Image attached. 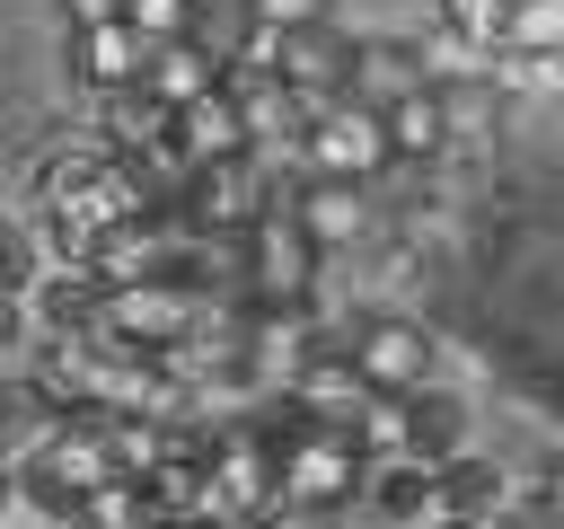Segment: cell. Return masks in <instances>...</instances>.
I'll return each mask as SVG.
<instances>
[{"instance_id":"obj_25","label":"cell","mask_w":564,"mask_h":529,"mask_svg":"<svg viewBox=\"0 0 564 529\" xmlns=\"http://www.w3.org/2000/svg\"><path fill=\"white\" fill-rule=\"evenodd\" d=\"M62 9V26H115L123 18V0H53Z\"/></svg>"},{"instance_id":"obj_8","label":"cell","mask_w":564,"mask_h":529,"mask_svg":"<svg viewBox=\"0 0 564 529\" xmlns=\"http://www.w3.org/2000/svg\"><path fill=\"white\" fill-rule=\"evenodd\" d=\"M26 309H35V335H97L106 326V282L88 264H44Z\"/></svg>"},{"instance_id":"obj_22","label":"cell","mask_w":564,"mask_h":529,"mask_svg":"<svg viewBox=\"0 0 564 529\" xmlns=\"http://www.w3.org/2000/svg\"><path fill=\"white\" fill-rule=\"evenodd\" d=\"M123 18H132L150 44H167V35H194V26H203V0H123Z\"/></svg>"},{"instance_id":"obj_17","label":"cell","mask_w":564,"mask_h":529,"mask_svg":"<svg viewBox=\"0 0 564 529\" xmlns=\"http://www.w3.org/2000/svg\"><path fill=\"white\" fill-rule=\"evenodd\" d=\"M405 450H414V458H432V467H441V458H458V450H467V406H458V397H423V388H414V432H405Z\"/></svg>"},{"instance_id":"obj_19","label":"cell","mask_w":564,"mask_h":529,"mask_svg":"<svg viewBox=\"0 0 564 529\" xmlns=\"http://www.w3.org/2000/svg\"><path fill=\"white\" fill-rule=\"evenodd\" d=\"M441 26H449L458 44L502 53V35H511V0H441Z\"/></svg>"},{"instance_id":"obj_2","label":"cell","mask_w":564,"mask_h":529,"mask_svg":"<svg viewBox=\"0 0 564 529\" xmlns=\"http://www.w3.org/2000/svg\"><path fill=\"white\" fill-rule=\"evenodd\" d=\"M291 150H300V176H352V185H370L379 168H397L388 115H379L370 97H335V106H317L308 132H300Z\"/></svg>"},{"instance_id":"obj_1","label":"cell","mask_w":564,"mask_h":529,"mask_svg":"<svg viewBox=\"0 0 564 529\" xmlns=\"http://www.w3.org/2000/svg\"><path fill=\"white\" fill-rule=\"evenodd\" d=\"M361 485H370V450L352 441V423H300L291 441H282V494H291V511H344V503H361Z\"/></svg>"},{"instance_id":"obj_14","label":"cell","mask_w":564,"mask_h":529,"mask_svg":"<svg viewBox=\"0 0 564 529\" xmlns=\"http://www.w3.org/2000/svg\"><path fill=\"white\" fill-rule=\"evenodd\" d=\"M167 106H185V97H203V88H220V53H203V35H167V44H150V71H141Z\"/></svg>"},{"instance_id":"obj_9","label":"cell","mask_w":564,"mask_h":529,"mask_svg":"<svg viewBox=\"0 0 564 529\" xmlns=\"http://www.w3.org/2000/svg\"><path fill=\"white\" fill-rule=\"evenodd\" d=\"M282 203L300 212V229H308L326 256H335V247H352V238L370 229V203H361V185H352V176H300Z\"/></svg>"},{"instance_id":"obj_15","label":"cell","mask_w":564,"mask_h":529,"mask_svg":"<svg viewBox=\"0 0 564 529\" xmlns=\"http://www.w3.org/2000/svg\"><path fill=\"white\" fill-rule=\"evenodd\" d=\"M388 115V141H397V159H432L441 141H449V97L423 79V88H405L397 106H379Z\"/></svg>"},{"instance_id":"obj_21","label":"cell","mask_w":564,"mask_h":529,"mask_svg":"<svg viewBox=\"0 0 564 529\" xmlns=\"http://www.w3.org/2000/svg\"><path fill=\"white\" fill-rule=\"evenodd\" d=\"M35 273H44V229H26V220H9L0 212V291H35Z\"/></svg>"},{"instance_id":"obj_20","label":"cell","mask_w":564,"mask_h":529,"mask_svg":"<svg viewBox=\"0 0 564 529\" xmlns=\"http://www.w3.org/2000/svg\"><path fill=\"white\" fill-rule=\"evenodd\" d=\"M502 53H564V0H511Z\"/></svg>"},{"instance_id":"obj_23","label":"cell","mask_w":564,"mask_h":529,"mask_svg":"<svg viewBox=\"0 0 564 529\" xmlns=\"http://www.w3.org/2000/svg\"><path fill=\"white\" fill-rule=\"evenodd\" d=\"M335 0H247V26H273V35H291V26H317Z\"/></svg>"},{"instance_id":"obj_29","label":"cell","mask_w":564,"mask_h":529,"mask_svg":"<svg viewBox=\"0 0 564 529\" xmlns=\"http://www.w3.org/2000/svg\"><path fill=\"white\" fill-rule=\"evenodd\" d=\"M264 529H273V520H264Z\"/></svg>"},{"instance_id":"obj_13","label":"cell","mask_w":564,"mask_h":529,"mask_svg":"<svg viewBox=\"0 0 564 529\" xmlns=\"http://www.w3.org/2000/svg\"><path fill=\"white\" fill-rule=\"evenodd\" d=\"M511 494H520V485H511L494 458H476V450L441 458V511H458V520H494ZM441 511H432V520H441Z\"/></svg>"},{"instance_id":"obj_6","label":"cell","mask_w":564,"mask_h":529,"mask_svg":"<svg viewBox=\"0 0 564 529\" xmlns=\"http://www.w3.org/2000/svg\"><path fill=\"white\" fill-rule=\"evenodd\" d=\"M150 71V35L132 26V18H115V26H70V79L79 88H132Z\"/></svg>"},{"instance_id":"obj_12","label":"cell","mask_w":564,"mask_h":529,"mask_svg":"<svg viewBox=\"0 0 564 529\" xmlns=\"http://www.w3.org/2000/svg\"><path fill=\"white\" fill-rule=\"evenodd\" d=\"M432 71H423V53L405 44V35H370L361 53H352V97H370V106H397L405 88H423Z\"/></svg>"},{"instance_id":"obj_5","label":"cell","mask_w":564,"mask_h":529,"mask_svg":"<svg viewBox=\"0 0 564 529\" xmlns=\"http://www.w3.org/2000/svg\"><path fill=\"white\" fill-rule=\"evenodd\" d=\"M344 344H352V361H361V379H370V388L414 397V388L432 379V335H423L414 317H370V326H352Z\"/></svg>"},{"instance_id":"obj_26","label":"cell","mask_w":564,"mask_h":529,"mask_svg":"<svg viewBox=\"0 0 564 529\" xmlns=\"http://www.w3.org/2000/svg\"><path fill=\"white\" fill-rule=\"evenodd\" d=\"M9 503H18V458L0 450V511H9Z\"/></svg>"},{"instance_id":"obj_16","label":"cell","mask_w":564,"mask_h":529,"mask_svg":"<svg viewBox=\"0 0 564 529\" xmlns=\"http://www.w3.org/2000/svg\"><path fill=\"white\" fill-rule=\"evenodd\" d=\"M79 520H88V529H150V520H159L150 476H106V485H88V494H79Z\"/></svg>"},{"instance_id":"obj_3","label":"cell","mask_w":564,"mask_h":529,"mask_svg":"<svg viewBox=\"0 0 564 529\" xmlns=\"http://www.w3.org/2000/svg\"><path fill=\"white\" fill-rule=\"evenodd\" d=\"M317 264H326V247L300 229V212L264 203V220L247 229V300L256 309H300L317 291Z\"/></svg>"},{"instance_id":"obj_18","label":"cell","mask_w":564,"mask_h":529,"mask_svg":"<svg viewBox=\"0 0 564 529\" xmlns=\"http://www.w3.org/2000/svg\"><path fill=\"white\" fill-rule=\"evenodd\" d=\"M18 503H26V511H44L53 529H62V520H79V485H70L53 458H18Z\"/></svg>"},{"instance_id":"obj_10","label":"cell","mask_w":564,"mask_h":529,"mask_svg":"<svg viewBox=\"0 0 564 529\" xmlns=\"http://www.w3.org/2000/svg\"><path fill=\"white\" fill-rule=\"evenodd\" d=\"M361 503H370L379 520H432V511H441V467H432V458H414V450H397V458H370V485H361Z\"/></svg>"},{"instance_id":"obj_4","label":"cell","mask_w":564,"mask_h":529,"mask_svg":"<svg viewBox=\"0 0 564 529\" xmlns=\"http://www.w3.org/2000/svg\"><path fill=\"white\" fill-rule=\"evenodd\" d=\"M352 35H335L326 18L317 26H291V35H273V71L308 97V106H335V97H352Z\"/></svg>"},{"instance_id":"obj_28","label":"cell","mask_w":564,"mask_h":529,"mask_svg":"<svg viewBox=\"0 0 564 529\" xmlns=\"http://www.w3.org/2000/svg\"><path fill=\"white\" fill-rule=\"evenodd\" d=\"M62 529H88V520H62Z\"/></svg>"},{"instance_id":"obj_7","label":"cell","mask_w":564,"mask_h":529,"mask_svg":"<svg viewBox=\"0 0 564 529\" xmlns=\"http://www.w3.org/2000/svg\"><path fill=\"white\" fill-rule=\"evenodd\" d=\"M176 150H185L194 168H203V159H238V150H256V123H247V106H238L229 79L176 106Z\"/></svg>"},{"instance_id":"obj_24","label":"cell","mask_w":564,"mask_h":529,"mask_svg":"<svg viewBox=\"0 0 564 529\" xmlns=\"http://www.w3.org/2000/svg\"><path fill=\"white\" fill-rule=\"evenodd\" d=\"M26 335H35V309H26L18 291H0V361H9V353H18Z\"/></svg>"},{"instance_id":"obj_27","label":"cell","mask_w":564,"mask_h":529,"mask_svg":"<svg viewBox=\"0 0 564 529\" xmlns=\"http://www.w3.org/2000/svg\"><path fill=\"white\" fill-rule=\"evenodd\" d=\"M432 529H502V520H458V511H441Z\"/></svg>"},{"instance_id":"obj_11","label":"cell","mask_w":564,"mask_h":529,"mask_svg":"<svg viewBox=\"0 0 564 529\" xmlns=\"http://www.w3.org/2000/svg\"><path fill=\"white\" fill-rule=\"evenodd\" d=\"M97 115H106V150H123V159H141V150H159V141L176 132V106H167L150 79L106 88V97H97Z\"/></svg>"}]
</instances>
